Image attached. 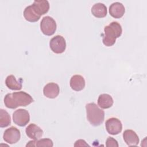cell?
Instances as JSON below:
<instances>
[{"instance_id": "6da1fadb", "label": "cell", "mask_w": 147, "mask_h": 147, "mask_svg": "<svg viewBox=\"0 0 147 147\" xmlns=\"http://www.w3.org/2000/svg\"><path fill=\"white\" fill-rule=\"evenodd\" d=\"M33 102L32 97L24 91L7 94L4 98V103L6 107L14 109L19 106H26Z\"/></svg>"}, {"instance_id": "7a4b0ae2", "label": "cell", "mask_w": 147, "mask_h": 147, "mask_svg": "<svg viewBox=\"0 0 147 147\" xmlns=\"http://www.w3.org/2000/svg\"><path fill=\"white\" fill-rule=\"evenodd\" d=\"M122 33L121 25L116 21L111 22L104 28V34L102 35V42L107 47L113 45L116 39L119 37Z\"/></svg>"}, {"instance_id": "3957f363", "label": "cell", "mask_w": 147, "mask_h": 147, "mask_svg": "<svg viewBox=\"0 0 147 147\" xmlns=\"http://www.w3.org/2000/svg\"><path fill=\"white\" fill-rule=\"evenodd\" d=\"M87 119L90 124L94 126L101 125L105 118V112L95 103H90L86 105Z\"/></svg>"}, {"instance_id": "277c9868", "label": "cell", "mask_w": 147, "mask_h": 147, "mask_svg": "<svg viewBox=\"0 0 147 147\" xmlns=\"http://www.w3.org/2000/svg\"><path fill=\"white\" fill-rule=\"evenodd\" d=\"M57 25L55 20L50 16L44 17L40 22L42 33L46 36L53 35L56 30Z\"/></svg>"}, {"instance_id": "5b68a950", "label": "cell", "mask_w": 147, "mask_h": 147, "mask_svg": "<svg viewBox=\"0 0 147 147\" xmlns=\"http://www.w3.org/2000/svg\"><path fill=\"white\" fill-rule=\"evenodd\" d=\"M13 120L17 125L21 127L25 126L30 121L29 113L25 109H19L13 113Z\"/></svg>"}, {"instance_id": "8992f818", "label": "cell", "mask_w": 147, "mask_h": 147, "mask_svg": "<svg viewBox=\"0 0 147 147\" xmlns=\"http://www.w3.org/2000/svg\"><path fill=\"white\" fill-rule=\"evenodd\" d=\"M51 50L55 53H62L66 49V41L64 38L60 35H56L52 38L49 42Z\"/></svg>"}, {"instance_id": "52a82bcc", "label": "cell", "mask_w": 147, "mask_h": 147, "mask_svg": "<svg viewBox=\"0 0 147 147\" xmlns=\"http://www.w3.org/2000/svg\"><path fill=\"white\" fill-rule=\"evenodd\" d=\"M106 129L107 133L111 135H117L121 132L122 125L119 119L117 118L108 119L105 123Z\"/></svg>"}, {"instance_id": "ba28073f", "label": "cell", "mask_w": 147, "mask_h": 147, "mask_svg": "<svg viewBox=\"0 0 147 147\" xmlns=\"http://www.w3.org/2000/svg\"><path fill=\"white\" fill-rule=\"evenodd\" d=\"M21 137L20 131L16 127L11 126L7 129L3 133V138L5 142L10 144L17 142Z\"/></svg>"}, {"instance_id": "9c48e42d", "label": "cell", "mask_w": 147, "mask_h": 147, "mask_svg": "<svg viewBox=\"0 0 147 147\" xmlns=\"http://www.w3.org/2000/svg\"><path fill=\"white\" fill-rule=\"evenodd\" d=\"M25 132L27 136L33 140H38L43 134V130L34 123L29 125L26 129Z\"/></svg>"}, {"instance_id": "30bf717a", "label": "cell", "mask_w": 147, "mask_h": 147, "mask_svg": "<svg viewBox=\"0 0 147 147\" xmlns=\"http://www.w3.org/2000/svg\"><path fill=\"white\" fill-rule=\"evenodd\" d=\"M60 88L57 84L55 83H49L47 84L43 88V94L47 98L53 99L56 98L59 94Z\"/></svg>"}, {"instance_id": "8fae6325", "label": "cell", "mask_w": 147, "mask_h": 147, "mask_svg": "<svg viewBox=\"0 0 147 147\" xmlns=\"http://www.w3.org/2000/svg\"><path fill=\"white\" fill-rule=\"evenodd\" d=\"M124 141L128 146H136L139 143V137L132 130H126L123 133Z\"/></svg>"}, {"instance_id": "7c38bea8", "label": "cell", "mask_w": 147, "mask_h": 147, "mask_svg": "<svg viewBox=\"0 0 147 147\" xmlns=\"http://www.w3.org/2000/svg\"><path fill=\"white\" fill-rule=\"evenodd\" d=\"M125 12V9L123 5L118 2L113 3L109 7L110 14L115 18H121Z\"/></svg>"}, {"instance_id": "4fadbf2b", "label": "cell", "mask_w": 147, "mask_h": 147, "mask_svg": "<svg viewBox=\"0 0 147 147\" xmlns=\"http://www.w3.org/2000/svg\"><path fill=\"white\" fill-rule=\"evenodd\" d=\"M70 87L76 91L82 90L85 87V80L84 78L80 75H75L72 76L69 82Z\"/></svg>"}, {"instance_id": "5bb4252c", "label": "cell", "mask_w": 147, "mask_h": 147, "mask_svg": "<svg viewBox=\"0 0 147 147\" xmlns=\"http://www.w3.org/2000/svg\"><path fill=\"white\" fill-rule=\"evenodd\" d=\"M32 5L35 11L40 16L46 14L49 9V3L47 0L34 1Z\"/></svg>"}, {"instance_id": "9a60e30c", "label": "cell", "mask_w": 147, "mask_h": 147, "mask_svg": "<svg viewBox=\"0 0 147 147\" xmlns=\"http://www.w3.org/2000/svg\"><path fill=\"white\" fill-rule=\"evenodd\" d=\"M113 98L107 94H100L98 99V105L102 109H109L113 106Z\"/></svg>"}, {"instance_id": "2e32d148", "label": "cell", "mask_w": 147, "mask_h": 147, "mask_svg": "<svg viewBox=\"0 0 147 147\" xmlns=\"http://www.w3.org/2000/svg\"><path fill=\"white\" fill-rule=\"evenodd\" d=\"M91 13L96 18H103L107 15V7L102 3H97L91 7Z\"/></svg>"}, {"instance_id": "e0dca14e", "label": "cell", "mask_w": 147, "mask_h": 147, "mask_svg": "<svg viewBox=\"0 0 147 147\" xmlns=\"http://www.w3.org/2000/svg\"><path fill=\"white\" fill-rule=\"evenodd\" d=\"M24 16L25 20L31 22H34L39 20L41 16L38 15L34 10L32 5L27 6L24 11Z\"/></svg>"}, {"instance_id": "ac0fdd59", "label": "cell", "mask_w": 147, "mask_h": 147, "mask_svg": "<svg viewBox=\"0 0 147 147\" xmlns=\"http://www.w3.org/2000/svg\"><path fill=\"white\" fill-rule=\"evenodd\" d=\"M5 84L8 88L12 90H20L22 88V79L20 81H17L13 75L7 76Z\"/></svg>"}, {"instance_id": "d6986e66", "label": "cell", "mask_w": 147, "mask_h": 147, "mask_svg": "<svg viewBox=\"0 0 147 147\" xmlns=\"http://www.w3.org/2000/svg\"><path fill=\"white\" fill-rule=\"evenodd\" d=\"M11 123V118L9 113L3 109L0 110V127H5Z\"/></svg>"}, {"instance_id": "ffe728a7", "label": "cell", "mask_w": 147, "mask_h": 147, "mask_svg": "<svg viewBox=\"0 0 147 147\" xmlns=\"http://www.w3.org/2000/svg\"><path fill=\"white\" fill-rule=\"evenodd\" d=\"M53 146L52 141L49 138H42L37 140L36 142V146H49L52 147Z\"/></svg>"}, {"instance_id": "44dd1931", "label": "cell", "mask_w": 147, "mask_h": 147, "mask_svg": "<svg viewBox=\"0 0 147 147\" xmlns=\"http://www.w3.org/2000/svg\"><path fill=\"white\" fill-rule=\"evenodd\" d=\"M106 145L107 147H118L119 146L117 141L111 137H109L107 138L106 141Z\"/></svg>"}, {"instance_id": "7402d4cb", "label": "cell", "mask_w": 147, "mask_h": 147, "mask_svg": "<svg viewBox=\"0 0 147 147\" xmlns=\"http://www.w3.org/2000/svg\"><path fill=\"white\" fill-rule=\"evenodd\" d=\"M74 146H89L90 145L88 144H87L84 140H78L75 142Z\"/></svg>"}, {"instance_id": "603a6c76", "label": "cell", "mask_w": 147, "mask_h": 147, "mask_svg": "<svg viewBox=\"0 0 147 147\" xmlns=\"http://www.w3.org/2000/svg\"><path fill=\"white\" fill-rule=\"evenodd\" d=\"M36 141H30L29 142L26 144V146H36Z\"/></svg>"}]
</instances>
